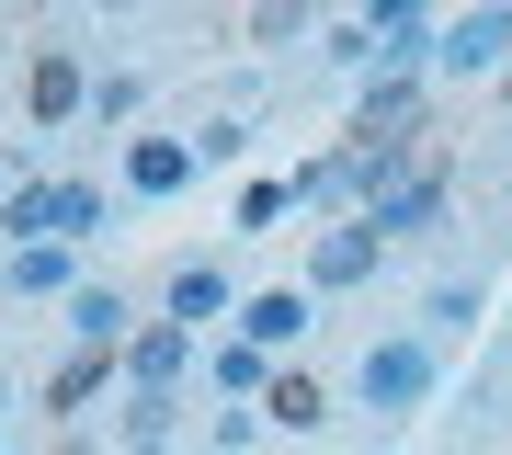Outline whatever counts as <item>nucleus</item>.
Wrapping results in <instances>:
<instances>
[{
    "label": "nucleus",
    "instance_id": "obj_1",
    "mask_svg": "<svg viewBox=\"0 0 512 455\" xmlns=\"http://www.w3.org/2000/svg\"><path fill=\"white\" fill-rule=\"evenodd\" d=\"M433 69L444 80H501L512 69V12H501V0H490V12H456L444 46H433Z\"/></svg>",
    "mask_w": 512,
    "mask_h": 455
},
{
    "label": "nucleus",
    "instance_id": "obj_2",
    "mask_svg": "<svg viewBox=\"0 0 512 455\" xmlns=\"http://www.w3.org/2000/svg\"><path fill=\"white\" fill-rule=\"evenodd\" d=\"M433 399V342H365V410H421Z\"/></svg>",
    "mask_w": 512,
    "mask_h": 455
},
{
    "label": "nucleus",
    "instance_id": "obj_3",
    "mask_svg": "<svg viewBox=\"0 0 512 455\" xmlns=\"http://www.w3.org/2000/svg\"><path fill=\"white\" fill-rule=\"evenodd\" d=\"M365 228H376V239H421V228H444V171H421V160H410V171L365 205Z\"/></svg>",
    "mask_w": 512,
    "mask_h": 455
},
{
    "label": "nucleus",
    "instance_id": "obj_4",
    "mask_svg": "<svg viewBox=\"0 0 512 455\" xmlns=\"http://www.w3.org/2000/svg\"><path fill=\"white\" fill-rule=\"evenodd\" d=\"M239 342H251V353H296V342H308V285L239 296Z\"/></svg>",
    "mask_w": 512,
    "mask_h": 455
},
{
    "label": "nucleus",
    "instance_id": "obj_5",
    "mask_svg": "<svg viewBox=\"0 0 512 455\" xmlns=\"http://www.w3.org/2000/svg\"><path fill=\"white\" fill-rule=\"evenodd\" d=\"M23 103H35V126H69V114H92V69H80L69 46H46L35 69H23Z\"/></svg>",
    "mask_w": 512,
    "mask_h": 455
},
{
    "label": "nucleus",
    "instance_id": "obj_6",
    "mask_svg": "<svg viewBox=\"0 0 512 455\" xmlns=\"http://www.w3.org/2000/svg\"><path fill=\"white\" fill-rule=\"evenodd\" d=\"M183 364H194V330H137L126 342V399H171V387H183Z\"/></svg>",
    "mask_w": 512,
    "mask_h": 455
},
{
    "label": "nucleus",
    "instance_id": "obj_7",
    "mask_svg": "<svg viewBox=\"0 0 512 455\" xmlns=\"http://www.w3.org/2000/svg\"><path fill=\"white\" fill-rule=\"evenodd\" d=\"M376 251H387V239L365 228V217H353V228H319V251H308V285L330 296V285H365V273H376Z\"/></svg>",
    "mask_w": 512,
    "mask_h": 455
},
{
    "label": "nucleus",
    "instance_id": "obj_8",
    "mask_svg": "<svg viewBox=\"0 0 512 455\" xmlns=\"http://www.w3.org/2000/svg\"><path fill=\"white\" fill-rule=\"evenodd\" d=\"M126 319H137V308H126L114 285H80V296H69V342H80V353H126V342H137Z\"/></svg>",
    "mask_w": 512,
    "mask_h": 455
},
{
    "label": "nucleus",
    "instance_id": "obj_9",
    "mask_svg": "<svg viewBox=\"0 0 512 455\" xmlns=\"http://www.w3.org/2000/svg\"><path fill=\"white\" fill-rule=\"evenodd\" d=\"M194 182V137H137L126 148V194H183Z\"/></svg>",
    "mask_w": 512,
    "mask_h": 455
},
{
    "label": "nucleus",
    "instance_id": "obj_10",
    "mask_svg": "<svg viewBox=\"0 0 512 455\" xmlns=\"http://www.w3.org/2000/svg\"><path fill=\"white\" fill-rule=\"evenodd\" d=\"M228 308H239V285H228L217 262H183V273H171V330H205V319H228Z\"/></svg>",
    "mask_w": 512,
    "mask_h": 455
},
{
    "label": "nucleus",
    "instance_id": "obj_11",
    "mask_svg": "<svg viewBox=\"0 0 512 455\" xmlns=\"http://www.w3.org/2000/svg\"><path fill=\"white\" fill-rule=\"evenodd\" d=\"M410 126H421V91L410 80H365V137L376 148H410Z\"/></svg>",
    "mask_w": 512,
    "mask_h": 455
},
{
    "label": "nucleus",
    "instance_id": "obj_12",
    "mask_svg": "<svg viewBox=\"0 0 512 455\" xmlns=\"http://www.w3.org/2000/svg\"><path fill=\"white\" fill-rule=\"evenodd\" d=\"M205 376H217L228 399H251V410L274 399V353H251V342H217V353H205Z\"/></svg>",
    "mask_w": 512,
    "mask_h": 455
},
{
    "label": "nucleus",
    "instance_id": "obj_13",
    "mask_svg": "<svg viewBox=\"0 0 512 455\" xmlns=\"http://www.w3.org/2000/svg\"><path fill=\"white\" fill-rule=\"evenodd\" d=\"M0 228H12L23 251H35V239H57V182H12V194H0Z\"/></svg>",
    "mask_w": 512,
    "mask_h": 455
},
{
    "label": "nucleus",
    "instance_id": "obj_14",
    "mask_svg": "<svg viewBox=\"0 0 512 455\" xmlns=\"http://www.w3.org/2000/svg\"><path fill=\"white\" fill-rule=\"evenodd\" d=\"M12 296H80V285H69V251H57V239L12 251Z\"/></svg>",
    "mask_w": 512,
    "mask_h": 455
},
{
    "label": "nucleus",
    "instance_id": "obj_15",
    "mask_svg": "<svg viewBox=\"0 0 512 455\" xmlns=\"http://www.w3.org/2000/svg\"><path fill=\"white\" fill-rule=\"evenodd\" d=\"M262 410H274L285 433H319V421H330V399H319L308 376H274V399H262Z\"/></svg>",
    "mask_w": 512,
    "mask_h": 455
},
{
    "label": "nucleus",
    "instance_id": "obj_16",
    "mask_svg": "<svg viewBox=\"0 0 512 455\" xmlns=\"http://www.w3.org/2000/svg\"><path fill=\"white\" fill-rule=\"evenodd\" d=\"M103 228V182H57V251Z\"/></svg>",
    "mask_w": 512,
    "mask_h": 455
},
{
    "label": "nucleus",
    "instance_id": "obj_17",
    "mask_svg": "<svg viewBox=\"0 0 512 455\" xmlns=\"http://www.w3.org/2000/svg\"><path fill=\"white\" fill-rule=\"evenodd\" d=\"M171 421H183V399H126V444H171Z\"/></svg>",
    "mask_w": 512,
    "mask_h": 455
},
{
    "label": "nucleus",
    "instance_id": "obj_18",
    "mask_svg": "<svg viewBox=\"0 0 512 455\" xmlns=\"http://www.w3.org/2000/svg\"><path fill=\"white\" fill-rule=\"evenodd\" d=\"M421 319H433V330H467V319H478V273H467V285H433V308H421Z\"/></svg>",
    "mask_w": 512,
    "mask_h": 455
},
{
    "label": "nucleus",
    "instance_id": "obj_19",
    "mask_svg": "<svg viewBox=\"0 0 512 455\" xmlns=\"http://www.w3.org/2000/svg\"><path fill=\"white\" fill-rule=\"evenodd\" d=\"M285 205H296V194H285V182H251V194H239V228H274V217H285Z\"/></svg>",
    "mask_w": 512,
    "mask_h": 455
},
{
    "label": "nucleus",
    "instance_id": "obj_20",
    "mask_svg": "<svg viewBox=\"0 0 512 455\" xmlns=\"http://www.w3.org/2000/svg\"><path fill=\"white\" fill-rule=\"evenodd\" d=\"M92 114H103V126H114V114H137V80H126V69H103V80H92Z\"/></svg>",
    "mask_w": 512,
    "mask_h": 455
},
{
    "label": "nucleus",
    "instance_id": "obj_21",
    "mask_svg": "<svg viewBox=\"0 0 512 455\" xmlns=\"http://www.w3.org/2000/svg\"><path fill=\"white\" fill-rule=\"evenodd\" d=\"M137 455H171V444H137Z\"/></svg>",
    "mask_w": 512,
    "mask_h": 455
},
{
    "label": "nucleus",
    "instance_id": "obj_22",
    "mask_svg": "<svg viewBox=\"0 0 512 455\" xmlns=\"http://www.w3.org/2000/svg\"><path fill=\"white\" fill-rule=\"evenodd\" d=\"M0 444H12V421H0Z\"/></svg>",
    "mask_w": 512,
    "mask_h": 455
},
{
    "label": "nucleus",
    "instance_id": "obj_23",
    "mask_svg": "<svg viewBox=\"0 0 512 455\" xmlns=\"http://www.w3.org/2000/svg\"><path fill=\"white\" fill-rule=\"evenodd\" d=\"M501 91H512V69H501Z\"/></svg>",
    "mask_w": 512,
    "mask_h": 455
}]
</instances>
